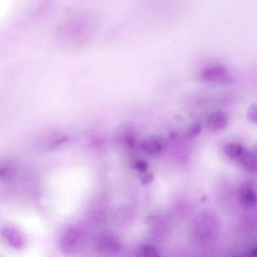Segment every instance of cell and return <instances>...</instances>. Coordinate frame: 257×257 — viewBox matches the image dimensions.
<instances>
[{"mask_svg": "<svg viewBox=\"0 0 257 257\" xmlns=\"http://www.w3.org/2000/svg\"><path fill=\"white\" fill-rule=\"evenodd\" d=\"M201 77L206 82L214 83H228L232 81L226 68L221 66L206 68L201 72Z\"/></svg>", "mask_w": 257, "mask_h": 257, "instance_id": "cell-1", "label": "cell"}, {"mask_svg": "<svg viewBox=\"0 0 257 257\" xmlns=\"http://www.w3.org/2000/svg\"><path fill=\"white\" fill-rule=\"evenodd\" d=\"M64 137L55 132L46 133L36 140V147L40 151H49L56 149L66 140Z\"/></svg>", "mask_w": 257, "mask_h": 257, "instance_id": "cell-2", "label": "cell"}, {"mask_svg": "<svg viewBox=\"0 0 257 257\" xmlns=\"http://www.w3.org/2000/svg\"><path fill=\"white\" fill-rule=\"evenodd\" d=\"M19 170L17 161L11 157L0 158V184L9 183L17 176Z\"/></svg>", "mask_w": 257, "mask_h": 257, "instance_id": "cell-3", "label": "cell"}, {"mask_svg": "<svg viewBox=\"0 0 257 257\" xmlns=\"http://www.w3.org/2000/svg\"><path fill=\"white\" fill-rule=\"evenodd\" d=\"M168 148L166 140L159 135H153L144 141L141 149L144 153L150 155L163 154Z\"/></svg>", "mask_w": 257, "mask_h": 257, "instance_id": "cell-4", "label": "cell"}, {"mask_svg": "<svg viewBox=\"0 0 257 257\" xmlns=\"http://www.w3.org/2000/svg\"><path fill=\"white\" fill-rule=\"evenodd\" d=\"M256 183L253 180L246 181L241 185L238 192V200L242 206L248 208L256 204Z\"/></svg>", "mask_w": 257, "mask_h": 257, "instance_id": "cell-5", "label": "cell"}, {"mask_svg": "<svg viewBox=\"0 0 257 257\" xmlns=\"http://www.w3.org/2000/svg\"><path fill=\"white\" fill-rule=\"evenodd\" d=\"M120 243L118 239L112 235L101 236L97 243V249L100 253L110 254L116 252L119 249Z\"/></svg>", "mask_w": 257, "mask_h": 257, "instance_id": "cell-6", "label": "cell"}, {"mask_svg": "<svg viewBox=\"0 0 257 257\" xmlns=\"http://www.w3.org/2000/svg\"><path fill=\"white\" fill-rule=\"evenodd\" d=\"M2 237L12 247L16 249H21L24 245L23 237L18 230L8 226L5 227L1 231Z\"/></svg>", "mask_w": 257, "mask_h": 257, "instance_id": "cell-7", "label": "cell"}, {"mask_svg": "<svg viewBox=\"0 0 257 257\" xmlns=\"http://www.w3.org/2000/svg\"><path fill=\"white\" fill-rule=\"evenodd\" d=\"M208 128L213 131L224 129L227 124V117L222 111L216 110L211 113L207 119Z\"/></svg>", "mask_w": 257, "mask_h": 257, "instance_id": "cell-8", "label": "cell"}, {"mask_svg": "<svg viewBox=\"0 0 257 257\" xmlns=\"http://www.w3.org/2000/svg\"><path fill=\"white\" fill-rule=\"evenodd\" d=\"M236 161L246 170L256 172L257 169L256 157L253 152L244 148Z\"/></svg>", "mask_w": 257, "mask_h": 257, "instance_id": "cell-9", "label": "cell"}, {"mask_svg": "<svg viewBox=\"0 0 257 257\" xmlns=\"http://www.w3.org/2000/svg\"><path fill=\"white\" fill-rule=\"evenodd\" d=\"M79 238V232L74 227L69 228L64 234L61 240V247L67 252L71 251L76 245Z\"/></svg>", "mask_w": 257, "mask_h": 257, "instance_id": "cell-10", "label": "cell"}, {"mask_svg": "<svg viewBox=\"0 0 257 257\" xmlns=\"http://www.w3.org/2000/svg\"><path fill=\"white\" fill-rule=\"evenodd\" d=\"M243 147L240 144L231 143L227 144L224 148V153L230 159L236 160L241 154Z\"/></svg>", "mask_w": 257, "mask_h": 257, "instance_id": "cell-11", "label": "cell"}, {"mask_svg": "<svg viewBox=\"0 0 257 257\" xmlns=\"http://www.w3.org/2000/svg\"><path fill=\"white\" fill-rule=\"evenodd\" d=\"M140 257H160V255L158 249L155 246L148 244L141 248Z\"/></svg>", "mask_w": 257, "mask_h": 257, "instance_id": "cell-12", "label": "cell"}, {"mask_svg": "<svg viewBox=\"0 0 257 257\" xmlns=\"http://www.w3.org/2000/svg\"><path fill=\"white\" fill-rule=\"evenodd\" d=\"M246 116L249 121L256 123L257 108L256 103L252 104L248 107L247 110Z\"/></svg>", "mask_w": 257, "mask_h": 257, "instance_id": "cell-13", "label": "cell"}, {"mask_svg": "<svg viewBox=\"0 0 257 257\" xmlns=\"http://www.w3.org/2000/svg\"><path fill=\"white\" fill-rule=\"evenodd\" d=\"M201 125L199 123L192 125L187 132L188 137L192 138L199 135L201 131Z\"/></svg>", "mask_w": 257, "mask_h": 257, "instance_id": "cell-14", "label": "cell"}, {"mask_svg": "<svg viewBox=\"0 0 257 257\" xmlns=\"http://www.w3.org/2000/svg\"><path fill=\"white\" fill-rule=\"evenodd\" d=\"M134 167L138 171L146 173L148 169L149 165L147 162L144 160H139L135 163Z\"/></svg>", "mask_w": 257, "mask_h": 257, "instance_id": "cell-15", "label": "cell"}, {"mask_svg": "<svg viewBox=\"0 0 257 257\" xmlns=\"http://www.w3.org/2000/svg\"><path fill=\"white\" fill-rule=\"evenodd\" d=\"M154 179V176L152 173H147L141 177L140 182L142 185L146 186L150 184Z\"/></svg>", "mask_w": 257, "mask_h": 257, "instance_id": "cell-16", "label": "cell"}]
</instances>
